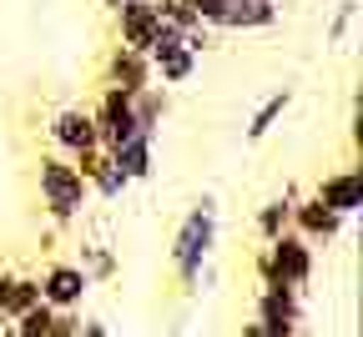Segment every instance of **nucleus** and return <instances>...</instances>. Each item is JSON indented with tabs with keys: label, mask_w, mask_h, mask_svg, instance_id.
<instances>
[{
	"label": "nucleus",
	"mask_w": 363,
	"mask_h": 337,
	"mask_svg": "<svg viewBox=\"0 0 363 337\" xmlns=\"http://www.w3.org/2000/svg\"><path fill=\"white\" fill-rule=\"evenodd\" d=\"M212 247H217V202H212V197H202L187 217H182L177 242H172V267H177L182 287H197V272L207 267Z\"/></svg>",
	"instance_id": "obj_1"
},
{
	"label": "nucleus",
	"mask_w": 363,
	"mask_h": 337,
	"mask_svg": "<svg viewBox=\"0 0 363 337\" xmlns=\"http://www.w3.org/2000/svg\"><path fill=\"white\" fill-rule=\"evenodd\" d=\"M40 202H45V212H51L56 222H76L81 212H86V202H91V186H86V176L76 171V161H66V156H40Z\"/></svg>",
	"instance_id": "obj_2"
},
{
	"label": "nucleus",
	"mask_w": 363,
	"mask_h": 337,
	"mask_svg": "<svg viewBox=\"0 0 363 337\" xmlns=\"http://www.w3.org/2000/svg\"><path fill=\"white\" fill-rule=\"evenodd\" d=\"M257 277H262V282L308 287V277H313V242H308V236H298V232L288 227L283 236H272L267 252L257 257Z\"/></svg>",
	"instance_id": "obj_3"
},
{
	"label": "nucleus",
	"mask_w": 363,
	"mask_h": 337,
	"mask_svg": "<svg viewBox=\"0 0 363 337\" xmlns=\"http://www.w3.org/2000/svg\"><path fill=\"white\" fill-rule=\"evenodd\" d=\"M303 287H288V282H262L257 292V327L262 332H298L303 327Z\"/></svg>",
	"instance_id": "obj_4"
},
{
	"label": "nucleus",
	"mask_w": 363,
	"mask_h": 337,
	"mask_svg": "<svg viewBox=\"0 0 363 337\" xmlns=\"http://www.w3.org/2000/svg\"><path fill=\"white\" fill-rule=\"evenodd\" d=\"M91 116H96V141L106 152L116 147V141H126L131 131H142V121H136V111H131V91H121V86H106L101 91V106Z\"/></svg>",
	"instance_id": "obj_5"
},
{
	"label": "nucleus",
	"mask_w": 363,
	"mask_h": 337,
	"mask_svg": "<svg viewBox=\"0 0 363 337\" xmlns=\"http://www.w3.org/2000/svg\"><path fill=\"white\" fill-rule=\"evenodd\" d=\"M86 287H91V277L76 267V262H51L45 267V277H40V297L51 302V307H81V297H86Z\"/></svg>",
	"instance_id": "obj_6"
},
{
	"label": "nucleus",
	"mask_w": 363,
	"mask_h": 337,
	"mask_svg": "<svg viewBox=\"0 0 363 337\" xmlns=\"http://www.w3.org/2000/svg\"><path fill=\"white\" fill-rule=\"evenodd\" d=\"M76 171H81V176H86V186L96 191V197H106V202H116L121 191L131 186V181L116 171V161H111V152H106V147H91V152H81V156H76Z\"/></svg>",
	"instance_id": "obj_7"
},
{
	"label": "nucleus",
	"mask_w": 363,
	"mask_h": 337,
	"mask_svg": "<svg viewBox=\"0 0 363 337\" xmlns=\"http://www.w3.org/2000/svg\"><path fill=\"white\" fill-rule=\"evenodd\" d=\"M51 141H56L61 152H71V156H81V152H91V147H101V141H96V116L81 111V106H66V111L51 121Z\"/></svg>",
	"instance_id": "obj_8"
},
{
	"label": "nucleus",
	"mask_w": 363,
	"mask_h": 337,
	"mask_svg": "<svg viewBox=\"0 0 363 337\" xmlns=\"http://www.w3.org/2000/svg\"><path fill=\"white\" fill-rule=\"evenodd\" d=\"M278 21V0H222L212 30H267Z\"/></svg>",
	"instance_id": "obj_9"
},
{
	"label": "nucleus",
	"mask_w": 363,
	"mask_h": 337,
	"mask_svg": "<svg viewBox=\"0 0 363 337\" xmlns=\"http://www.w3.org/2000/svg\"><path fill=\"white\" fill-rule=\"evenodd\" d=\"M343 212H333V207H323L318 197H308V202H293V232L298 236H308V242H333V236L343 232Z\"/></svg>",
	"instance_id": "obj_10"
},
{
	"label": "nucleus",
	"mask_w": 363,
	"mask_h": 337,
	"mask_svg": "<svg viewBox=\"0 0 363 337\" xmlns=\"http://www.w3.org/2000/svg\"><path fill=\"white\" fill-rule=\"evenodd\" d=\"M152 56L147 51H136V45H116L111 61H106V86H121V91H142L152 86Z\"/></svg>",
	"instance_id": "obj_11"
},
{
	"label": "nucleus",
	"mask_w": 363,
	"mask_h": 337,
	"mask_svg": "<svg viewBox=\"0 0 363 337\" xmlns=\"http://www.w3.org/2000/svg\"><path fill=\"white\" fill-rule=\"evenodd\" d=\"M152 147H157V131H131L126 141H116L111 147V161H116V171L126 176V181H147L152 176Z\"/></svg>",
	"instance_id": "obj_12"
},
{
	"label": "nucleus",
	"mask_w": 363,
	"mask_h": 337,
	"mask_svg": "<svg viewBox=\"0 0 363 337\" xmlns=\"http://www.w3.org/2000/svg\"><path fill=\"white\" fill-rule=\"evenodd\" d=\"M313 197L323 202V207H333V212H343V217H353V212L363 207V176H358V166L323 176V181H318V191H313Z\"/></svg>",
	"instance_id": "obj_13"
},
{
	"label": "nucleus",
	"mask_w": 363,
	"mask_h": 337,
	"mask_svg": "<svg viewBox=\"0 0 363 337\" xmlns=\"http://www.w3.org/2000/svg\"><path fill=\"white\" fill-rule=\"evenodd\" d=\"M121 21V45H136V51H147V40H152V30H157V6H136V11H121L116 16Z\"/></svg>",
	"instance_id": "obj_14"
},
{
	"label": "nucleus",
	"mask_w": 363,
	"mask_h": 337,
	"mask_svg": "<svg viewBox=\"0 0 363 337\" xmlns=\"http://www.w3.org/2000/svg\"><path fill=\"white\" fill-rule=\"evenodd\" d=\"M293 191H283V197L278 202H267L262 212H257V236H262V242H272V236H283L288 227H293Z\"/></svg>",
	"instance_id": "obj_15"
},
{
	"label": "nucleus",
	"mask_w": 363,
	"mask_h": 337,
	"mask_svg": "<svg viewBox=\"0 0 363 337\" xmlns=\"http://www.w3.org/2000/svg\"><path fill=\"white\" fill-rule=\"evenodd\" d=\"M192 71H197V56L187 51V45H177V51H167V56L152 61V76H162V86H182Z\"/></svg>",
	"instance_id": "obj_16"
},
{
	"label": "nucleus",
	"mask_w": 363,
	"mask_h": 337,
	"mask_svg": "<svg viewBox=\"0 0 363 337\" xmlns=\"http://www.w3.org/2000/svg\"><path fill=\"white\" fill-rule=\"evenodd\" d=\"M288 101H293V91H272L267 101L257 106V116L247 121V141H262V136H267L272 126H278V116L288 111Z\"/></svg>",
	"instance_id": "obj_17"
},
{
	"label": "nucleus",
	"mask_w": 363,
	"mask_h": 337,
	"mask_svg": "<svg viewBox=\"0 0 363 337\" xmlns=\"http://www.w3.org/2000/svg\"><path fill=\"white\" fill-rule=\"evenodd\" d=\"M51 317H56V307L51 302H30L21 317H11V327H16V337H45V327H51Z\"/></svg>",
	"instance_id": "obj_18"
},
{
	"label": "nucleus",
	"mask_w": 363,
	"mask_h": 337,
	"mask_svg": "<svg viewBox=\"0 0 363 337\" xmlns=\"http://www.w3.org/2000/svg\"><path fill=\"white\" fill-rule=\"evenodd\" d=\"M30 302H40V282H35V277H16L11 292H6V307H0V317L11 322V317H21Z\"/></svg>",
	"instance_id": "obj_19"
},
{
	"label": "nucleus",
	"mask_w": 363,
	"mask_h": 337,
	"mask_svg": "<svg viewBox=\"0 0 363 337\" xmlns=\"http://www.w3.org/2000/svg\"><path fill=\"white\" fill-rule=\"evenodd\" d=\"M76 267H81L91 282H101V277H111V272H116V262H111V252H106V247H86V262H76Z\"/></svg>",
	"instance_id": "obj_20"
},
{
	"label": "nucleus",
	"mask_w": 363,
	"mask_h": 337,
	"mask_svg": "<svg viewBox=\"0 0 363 337\" xmlns=\"http://www.w3.org/2000/svg\"><path fill=\"white\" fill-rule=\"evenodd\" d=\"M353 16H358V0H343V6H338V21H333V30H328V40H333V45H338V40L348 35Z\"/></svg>",
	"instance_id": "obj_21"
},
{
	"label": "nucleus",
	"mask_w": 363,
	"mask_h": 337,
	"mask_svg": "<svg viewBox=\"0 0 363 337\" xmlns=\"http://www.w3.org/2000/svg\"><path fill=\"white\" fill-rule=\"evenodd\" d=\"M76 317H71V307H56V317H51V327H45V337H76Z\"/></svg>",
	"instance_id": "obj_22"
},
{
	"label": "nucleus",
	"mask_w": 363,
	"mask_h": 337,
	"mask_svg": "<svg viewBox=\"0 0 363 337\" xmlns=\"http://www.w3.org/2000/svg\"><path fill=\"white\" fill-rule=\"evenodd\" d=\"M101 6H106L111 16H121V11H136V6H157V0H101Z\"/></svg>",
	"instance_id": "obj_23"
},
{
	"label": "nucleus",
	"mask_w": 363,
	"mask_h": 337,
	"mask_svg": "<svg viewBox=\"0 0 363 337\" xmlns=\"http://www.w3.org/2000/svg\"><path fill=\"white\" fill-rule=\"evenodd\" d=\"M76 337H111V332H106V322H96V317H91L86 327H76Z\"/></svg>",
	"instance_id": "obj_24"
},
{
	"label": "nucleus",
	"mask_w": 363,
	"mask_h": 337,
	"mask_svg": "<svg viewBox=\"0 0 363 337\" xmlns=\"http://www.w3.org/2000/svg\"><path fill=\"white\" fill-rule=\"evenodd\" d=\"M242 337H262V327H257V322H247V327H242Z\"/></svg>",
	"instance_id": "obj_25"
},
{
	"label": "nucleus",
	"mask_w": 363,
	"mask_h": 337,
	"mask_svg": "<svg viewBox=\"0 0 363 337\" xmlns=\"http://www.w3.org/2000/svg\"><path fill=\"white\" fill-rule=\"evenodd\" d=\"M0 337H16V327H11V322H6V327H0Z\"/></svg>",
	"instance_id": "obj_26"
},
{
	"label": "nucleus",
	"mask_w": 363,
	"mask_h": 337,
	"mask_svg": "<svg viewBox=\"0 0 363 337\" xmlns=\"http://www.w3.org/2000/svg\"><path fill=\"white\" fill-rule=\"evenodd\" d=\"M0 327H6V317H0Z\"/></svg>",
	"instance_id": "obj_27"
}]
</instances>
